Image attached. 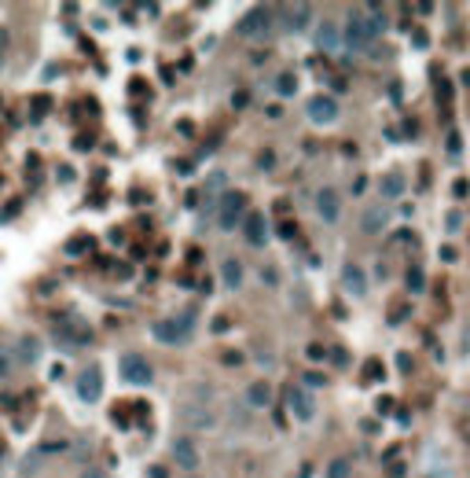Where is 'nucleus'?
<instances>
[{"label":"nucleus","instance_id":"nucleus-1","mask_svg":"<svg viewBox=\"0 0 470 478\" xmlns=\"http://www.w3.org/2000/svg\"><path fill=\"white\" fill-rule=\"evenodd\" d=\"M382 30H386V19H382V11L378 8H368V11H352L349 15V22H346V45L349 48H357V51H364L368 45H375L378 37H382Z\"/></svg>","mask_w":470,"mask_h":478},{"label":"nucleus","instance_id":"nucleus-2","mask_svg":"<svg viewBox=\"0 0 470 478\" xmlns=\"http://www.w3.org/2000/svg\"><path fill=\"white\" fill-rule=\"evenodd\" d=\"M151 335L165 346H188L191 335H195V317L191 313H180V317H159L151 324Z\"/></svg>","mask_w":470,"mask_h":478},{"label":"nucleus","instance_id":"nucleus-3","mask_svg":"<svg viewBox=\"0 0 470 478\" xmlns=\"http://www.w3.org/2000/svg\"><path fill=\"white\" fill-rule=\"evenodd\" d=\"M51 335H56V342L63 350H81V346H88V339H92L88 324H81L77 317H59L56 324H51Z\"/></svg>","mask_w":470,"mask_h":478},{"label":"nucleus","instance_id":"nucleus-4","mask_svg":"<svg viewBox=\"0 0 470 478\" xmlns=\"http://www.w3.org/2000/svg\"><path fill=\"white\" fill-rule=\"evenodd\" d=\"M243 217H246V196L243 191H228V196H220V206H217L220 232H235Z\"/></svg>","mask_w":470,"mask_h":478},{"label":"nucleus","instance_id":"nucleus-5","mask_svg":"<svg viewBox=\"0 0 470 478\" xmlns=\"http://www.w3.org/2000/svg\"><path fill=\"white\" fill-rule=\"evenodd\" d=\"M235 30H239L243 37H268V33H272V8H254V11H246Z\"/></svg>","mask_w":470,"mask_h":478},{"label":"nucleus","instance_id":"nucleus-6","mask_svg":"<svg viewBox=\"0 0 470 478\" xmlns=\"http://www.w3.org/2000/svg\"><path fill=\"white\" fill-rule=\"evenodd\" d=\"M122 376H125V383H133V386H147V383H151V365H147V357L125 353V357H122Z\"/></svg>","mask_w":470,"mask_h":478},{"label":"nucleus","instance_id":"nucleus-7","mask_svg":"<svg viewBox=\"0 0 470 478\" xmlns=\"http://www.w3.org/2000/svg\"><path fill=\"white\" fill-rule=\"evenodd\" d=\"M338 118V99L334 96H312L309 99V122H316V125H331Z\"/></svg>","mask_w":470,"mask_h":478},{"label":"nucleus","instance_id":"nucleus-8","mask_svg":"<svg viewBox=\"0 0 470 478\" xmlns=\"http://www.w3.org/2000/svg\"><path fill=\"white\" fill-rule=\"evenodd\" d=\"M173 460H177V468H184V471H195L202 463L199 456V445H195V438H177L173 442Z\"/></svg>","mask_w":470,"mask_h":478},{"label":"nucleus","instance_id":"nucleus-9","mask_svg":"<svg viewBox=\"0 0 470 478\" xmlns=\"http://www.w3.org/2000/svg\"><path fill=\"white\" fill-rule=\"evenodd\" d=\"M77 394H81L85 401H99L103 397V372L96 365L81 372V379H77Z\"/></svg>","mask_w":470,"mask_h":478},{"label":"nucleus","instance_id":"nucleus-10","mask_svg":"<svg viewBox=\"0 0 470 478\" xmlns=\"http://www.w3.org/2000/svg\"><path fill=\"white\" fill-rule=\"evenodd\" d=\"M286 405H291V412L298 420H312L316 416V401H312V394H305L302 386H291L286 390Z\"/></svg>","mask_w":470,"mask_h":478},{"label":"nucleus","instance_id":"nucleus-11","mask_svg":"<svg viewBox=\"0 0 470 478\" xmlns=\"http://www.w3.org/2000/svg\"><path fill=\"white\" fill-rule=\"evenodd\" d=\"M386 225H389V206H386V202L368 206V210H364V217H360V228L368 232V236H378V232H382Z\"/></svg>","mask_w":470,"mask_h":478},{"label":"nucleus","instance_id":"nucleus-12","mask_svg":"<svg viewBox=\"0 0 470 478\" xmlns=\"http://www.w3.org/2000/svg\"><path fill=\"white\" fill-rule=\"evenodd\" d=\"M316 214H320L327 225H334L338 217H342V199H338L334 188H323L320 196H316Z\"/></svg>","mask_w":470,"mask_h":478},{"label":"nucleus","instance_id":"nucleus-13","mask_svg":"<svg viewBox=\"0 0 470 478\" xmlns=\"http://www.w3.org/2000/svg\"><path fill=\"white\" fill-rule=\"evenodd\" d=\"M316 45L323 48V51H338L346 45V37H342V30H338V22H323L320 30H316Z\"/></svg>","mask_w":470,"mask_h":478},{"label":"nucleus","instance_id":"nucleus-14","mask_svg":"<svg viewBox=\"0 0 470 478\" xmlns=\"http://www.w3.org/2000/svg\"><path fill=\"white\" fill-rule=\"evenodd\" d=\"M180 423L195 431V427H210L213 416H210V408H206V405H184V408H180Z\"/></svg>","mask_w":470,"mask_h":478},{"label":"nucleus","instance_id":"nucleus-15","mask_svg":"<svg viewBox=\"0 0 470 478\" xmlns=\"http://www.w3.org/2000/svg\"><path fill=\"white\" fill-rule=\"evenodd\" d=\"M378 188H382V199H400L404 191H408V177H404L400 170H389Z\"/></svg>","mask_w":470,"mask_h":478},{"label":"nucleus","instance_id":"nucleus-16","mask_svg":"<svg viewBox=\"0 0 470 478\" xmlns=\"http://www.w3.org/2000/svg\"><path fill=\"white\" fill-rule=\"evenodd\" d=\"M246 243H254V247H261V243L268 239V225H265V214H246Z\"/></svg>","mask_w":470,"mask_h":478},{"label":"nucleus","instance_id":"nucleus-17","mask_svg":"<svg viewBox=\"0 0 470 478\" xmlns=\"http://www.w3.org/2000/svg\"><path fill=\"white\" fill-rule=\"evenodd\" d=\"M246 405H250V408H268L272 405V386L265 379L250 383V386H246Z\"/></svg>","mask_w":470,"mask_h":478},{"label":"nucleus","instance_id":"nucleus-18","mask_svg":"<svg viewBox=\"0 0 470 478\" xmlns=\"http://www.w3.org/2000/svg\"><path fill=\"white\" fill-rule=\"evenodd\" d=\"M342 283H346V291H349V294H357V298H360L364 291H368V280H364V269H360V265H352V262L342 269Z\"/></svg>","mask_w":470,"mask_h":478},{"label":"nucleus","instance_id":"nucleus-19","mask_svg":"<svg viewBox=\"0 0 470 478\" xmlns=\"http://www.w3.org/2000/svg\"><path fill=\"white\" fill-rule=\"evenodd\" d=\"M220 280H225V287H243V265L239 257H225V265H220Z\"/></svg>","mask_w":470,"mask_h":478},{"label":"nucleus","instance_id":"nucleus-20","mask_svg":"<svg viewBox=\"0 0 470 478\" xmlns=\"http://www.w3.org/2000/svg\"><path fill=\"white\" fill-rule=\"evenodd\" d=\"M15 357H19V365H33V360L41 357V342H37L33 335H22V339H19V350H15Z\"/></svg>","mask_w":470,"mask_h":478},{"label":"nucleus","instance_id":"nucleus-21","mask_svg":"<svg viewBox=\"0 0 470 478\" xmlns=\"http://www.w3.org/2000/svg\"><path fill=\"white\" fill-rule=\"evenodd\" d=\"M283 15H286V30H305V22L312 19V8L309 4H294V8H286Z\"/></svg>","mask_w":470,"mask_h":478},{"label":"nucleus","instance_id":"nucleus-22","mask_svg":"<svg viewBox=\"0 0 470 478\" xmlns=\"http://www.w3.org/2000/svg\"><path fill=\"white\" fill-rule=\"evenodd\" d=\"M15 365H19L15 350H8V346H4V350H0V383H4V379L11 376V372H15Z\"/></svg>","mask_w":470,"mask_h":478},{"label":"nucleus","instance_id":"nucleus-23","mask_svg":"<svg viewBox=\"0 0 470 478\" xmlns=\"http://www.w3.org/2000/svg\"><path fill=\"white\" fill-rule=\"evenodd\" d=\"M294 88H298L294 74H279V81H276V93H279V96H294Z\"/></svg>","mask_w":470,"mask_h":478},{"label":"nucleus","instance_id":"nucleus-24","mask_svg":"<svg viewBox=\"0 0 470 478\" xmlns=\"http://www.w3.org/2000/svg\"><path fill=\"white\" fill-rule=\"evenodd\" d=\"M327 478H349V463H346V460H334L331 471H327Z\"/></svg>","mask_w":470,"mask_h":478},{"label":"nucleus","instance_id":"nucleus-25","mask_svg":"<svg viewBox=\"0 0 470 478\" xmlns=\"http://www.w3.org/2000/svg\"><path fill=\"white\" fill-rule=\"evenodd\" d=\"M408 287L412 291H423V269H408Z\"/></svg>","mask_w":470,"mask_h":478},{"label":"nucleus","instance_id":"nucleus-26","mask_svg":"<svg viewBox=\"0 0 470 478\" xmlns=\"http://www.w3.org/2000/svg\"><path fill=\"white\" fill-rule=\"evenodd\" d=\"M67 250H70V254H81V250H88V239H85V236L70 239V243H67Z\"/></svg>","mask_w":470,"mask_h":478},{"label":"nucleus","instance_id":"nucleus-27","mask_svg":"<svg viewBox=\"0 0 470 478\" xmlns=\"http://www.w3.org/2000/svg\"><path fill=\"white\" fill-rule=\"evenodd\" d=\"M445 225H448V232H455V228L463 225V214H460V210H448V217H445Z\"/></svg>","mask_w":470,"mask_h":478},{"label":"nucleus","instance_id":"nucleus-28","mask_svg":"<svg viewBox=\"0 0 470 478\" xmlns=\"http://www.w3.org/2000/svg\"><path fill=\"white\" fill-rule=\"evenodd\" d=\"M305 383L309 386H323V376H320V372H305Z\"/></svg>","mask_w":470,"mask_h":478},{"label":"nucleus","instance_id":"nucleus-29","mask_svg":"<svg viewBox=\"0 0 470 478\" xmlns=\"http://www.w3.org/2000/svg\"><path fill=\"white\" fill-rule=\"evenodd\" d=\"M8 45H11V33L4 30V26H0V51H8Z\"/></svg>","mask_w":470,"mask_h":478},{"label":"nucleus","instance_id":"nucleus-30","mask_svg":"<svg viewBox=\"0 0 470 478\" xmlns=\"http://www.w3.org/2000/svg\"><path fill=\"white\" fill-rule=\"evenodd\" d=\"M81 478H107V475H103V471H99V468H88V471H85V475H81Z\"/></svg>","mask_w":470,"mask_h":478}]
</instances>
